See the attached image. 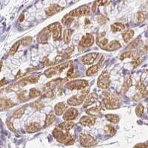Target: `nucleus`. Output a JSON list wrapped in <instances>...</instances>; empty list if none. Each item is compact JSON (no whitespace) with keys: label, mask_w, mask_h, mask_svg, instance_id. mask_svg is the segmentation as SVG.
<instances>
[{"label":"nucleus","mask_w":148,"mask_h":148,"mask_svg":"<svg viewBox=\"0 0 148 148\" xmlns=\"http://www.w3.org/2000/svg\"><path fill=\"white\" fill-rule=\"evenodd\" d=\"M98 56H99L98 53H90L82 56V62L86 65H90L94 62Z\"/></svg>","instance_id":"nucleus-15"},{"label":"nucleus","mask_w":148,"mask_h":148,"mask_svg":"<svg viewBox=\"0 0 148 148\" xmlns=\"http://www.w3.org/2000/svg\"><path fill=\"white\" fill-rule=\"evenodd\" d=\"M41 95V91L36 88H31L29 91V99H34Z\"/></svg>","instance_id":"nucleus-35"},{"label":"nucleus","mask_w":148,"mask_h":148,"mask_svg":"<svg viewBox=\"0 0 148 148\" xmlns=\"http://www.w3.org/2000/svg\"><path fill=\"white\" fill-rule=\"evenodd\" d=\"M110 29L113 32H119V31H122L125 29V25L124 24L120 23V22H116V23L113 24L110 26Z\"/></svg>","instance_id":"nucleus-28"},{"label":"nucleus","mask_w":148,"mask_h":148,"mask_svg":"<svg viewBox=\"0 0 148 148\" xmlns=\"http://www.w3.org/2000/svg\"><path fill=\"white\" fill-rule=\"evenodd\" d=\"M68 109L67 104L64 102H59L54 107V113L56 116H61L64 114L65 111Z\"/></svg>","instance_id":"nucleus-20"},{"label":"nucleus","mask_w":148,"mask_h":148,"mask_svg":"<svg viewBox=\"0 0 148 148\" xmlns=\"http://www.w3.org/2000/svg\"><path fill=\"white\" fill-rule=\"evenodd\" d=\"M136 88L138 90V92L133 97V101H138V100L147 96L148 91L147 90L146 87H145V84L142 82L141 80H139L137 82L136 85Z\"/></svg>","instance_id":"nucleus-11"},{"label":"nucleus","mask_w":148,"mask_h":148,"mask_svg":"<svg viewBox=\"0 0 148 148\" xmlns=\"http://www.w3.org/2000/svg\"><path fill=\"white\" fill-rule=\"evenodd\" d=\"M121 45L119 41L113 40V41H111L110 43H108V46L105 47L104 51H116V50H118V49L121 48Z\"/></svg>","instance_id":"nucleus-23"},{"label":"nucleus","mask_w":148,"mask_h":148,"mask_svg":"<svg viewBox=\"0 0 148 148\" xmlns=\"http://www.w3.org/2000/svg\"><path fill=\"white\" fill-rule=\"evenodd\" d=\"M143 113H144V106L142 105V104H139V105L137 106L136 109V115L138 116V117H141V116H142V114H143Z\"/></svg>","instance_id":"nucleus-42"},{"label":"nucleus","mask_w":148,"mask_h":148,"mask_svg":"<svg viewBox=\"0 0 148 148\" xmlns=\"http://www.w3.org/2000/svg\"><path fill=\"white\" fill-rule=\"evenodd\" d=\"M31 40H32V39H31V37L27 36V37H25V38H23L20 42H21V44L23 45L24 46H27L31 43Z\"/></svg>","instance_id":"nucleus-43"},{"label":"nucleus","mask_w":148,"mask_h":148,"mask_svg":"<svg viewBox=\"0 0 148 148\" xmlns=\"http://www.w3.org/2000/svg\"><path fill=\"white\" fill-rule=\"evenodd\" d=\"M79 115V111L75 108H70L65 111L63 116V119L65 121H71L75 119Z\"/></svg>","instance_id":"nucleus-13"},{"label":"nucleus","mask_w":148,"mask_h":148,"mask_svg":"<svg viewBox=\"0 0 148 148\" xmlns=\"http://www.w3.org/2000/svg\"><path fill=\"white\" fill-rule=\"evenodd\" d=\"M88 84H89V83L87 80L79 79V80H75V81L68 82L66 84V87L71 90H84V88H87Z\"/></svg>","instance_id":"nucleus-9"},{"label":"nucleus","mask_w":148,"mask_h":148,"mask_svg":"<svg viewBox=\"0 0 148 148\" xmlns=\"http://www.w3.org/2000/svg\"><path fill=\"white\" fill-rule=\"evenodd\" d=\"M145 18H146V14L144 13V12L138 11V14H137V22L138 23H141L145 20Z\"/></svg>","instance_id":"nucleus-39"},{"label":"nucleus","mask_w":148,"mask_h":148,"mask_svg":"<svg viewBox=\"0 0 148 148\" xmlns=\"http://www.w3.org/2000/svg\"><path fill=\"white\" fill-rule=\"evenodd\" d=\"M136 56V51H130L121 54V55L120 56V59H121V60H124V59H127V58H130H130H135Z\"/></svg>","instance_id":"nucleus-33"},{"label":"nucleus","mask_w":148,"mask_h":148,"mask_svg":"<svg viewBox=\"0 0 148 148\" xmlns=\"http://www.w3.org/2000/svg\"><path fill=\"white\" fill-rule=\"evenodd\" d=\"M95 38L91 34H87L86 35L83 36L78 45V50L79 51H84L86 49L90 47L92 45L94 44Z\"/></svg>","instance_id":"nucleus-4"},{"label":"nucleus","mask_w":148,"mask_h":148,"mask_svg":"<svg viewBox=\"0 0 148 148\" xmlns=\"http://www.w3.org/2000/svg\"><path fill=\"white\" fill-rule=\"evenodd\" d=\"M24 17H25V15H24V14H22V15L19 16V21H20V22H22V21L24 20Z\"/></svg>","instance_id":"nucleus-49"},{"label":"nucleus","mask_w":148,"mask_h":148,"mask_svg":"<svg viewBox=\"0 0 148 148\" xmlns=\"http://www.w3.org/2000/svg\"><path fill=\"white\" fill-rule=\"evenodd\" d=\"M88 90L82 91V92H81L80 94L74 95V96H71L67 99V104L71 106H79L85 101L86 97L88 96Z\"/></svg>","instance_id":"nucleus-6"},{"label":"nucleus","mask_w":148,"mask_h":148,"mask_svg":"<svg viewBox=\"0 0 148 148\" xmlns=\"http://www.w3.org/2000/svg\"><path fill=\"white\" fill-rule=\"evenodd\" d=\"M142 61H143V59H142V58H140V57L135 58V59L132 61V62H131L133 68H136V67H138V66L142 62Z\"/></svg>","instance_id":"nucleus-41"},{"label":"nucleus","mask_w":148,"mask_h":148,"mask_svg":"<svg viewBox=\"0 0 148 148\" xmlns=\"http://www.w3.org/2000/svg\"><path fill=\"white\" fill-rule=\"evenodd\" d=\"M55 120H56V115L53 113H49V114L47 116V117H46L45 121V127H47L52 125Z\"/></svg>","instance_id":"nucleus-31"},{"label":"nucleus","mask_w":148,"mask_h":148,"mask_svg":"<svg viewBox=\"0 0 148 148\" xmlns=\"http://www.w3.org/2000/svg\"><path fill=\"white\" fill-rule=\"evenodd\" d=\"M132 86V79L131 77H129L126 79L123 84L122 87H121V93L122 95H125L127 92L128 91V90L130 89V88Z\"/></svg>","instance_id":"nucleus-25"},{"label":"nucleus","mask_w":148,"mask_h":148,"mask_svg":"<svg viewBox=\"0 0 148 148\" xmlns=\"http://www.w3.org/2000/svg\"><path fill=\"white\" fill-rule=\"evenodd\" d=\"M25 110V108H24V107L16 110L14 113H13V115H12V117L14 119H20L23 116Z\"/></svg>","instance_id":"nucleus-34"},{"label":"nucleus","mask_w":148,"mask_h":148,"mask_svg":"<svg viewBox=\"0 0 148 148\" xmlns=\"http://www.w3.org/2000/svg\"><path fill=\"white\" fill-rule=\"evenodd\" d=\"M52 27L53 25H51L45 27L42 31H40V33L37 36V42L39 43H41V44L47 43L51 32H52Z\"/></svg>","instance_id":"nucleus-10"},{"label":"nucleus","mask_w":148,"mask_h":148,"mask_svg":"<svg viewBox=\"0 0 148 148\" xmlns=\"http://www.w3.org/2000/svg\"><path fill=\"white\" fill-rule=\"evenodd\" d=\"M141 43H142V41H141V39H135V40H133V42H132L131 43L127 46V48L128 49L135 48V47H138V46L140 44H141Z\"/></svg>","instance_id":"nucleus-38"},{"label":"nucleus","mask_w":148,"mask_h":148,"mask_svg":"<svg viewBox=\"0 0 148 148\" xmlns=\"http://www.w3.org/2000/svg\"><path fill=\"white\" fill-rule=\"evenodd\" d=\"M105 118L113 124H117L119 121V116L116 114H106Z\"/></svg>","instance_id":"nucleus-32"},{"label":"nucleus","mask_w":148,"mask_h":148,"mask_svg":"<svg viewBox=\"0 0 148 148\" xmlns=\"http://www.w3.org/2000/svg\"><path fill=\"white\" fill-rule=\"evenodd\" d=\"M14 105H15V104L10 99H1V110L8 109V108L14 107Z\"/></svg>","instance_id":"nucleus-24"},{"label":"nucleus","mask_w":148,"mask_h":148,"mask_svg":"<svg viewBox=\"0 0 148 148\" xmlns=\"http://www.w3.org/2000/svg\"><path fill=\"white\" fill-rule=\"evenodd\" d=\"M90 7L88 5H85L80 6L78 8L74 9V10H71L70 13L66 14L62 19V22L64 25L68 26L71 25V22L75 18L88 15L90 14Z\"/></svg>","instance_id":"nucleus-1"},{"label":"nucleus","mask_w":148,"mask_h":148,"mask_svg":"<svg viewBox=\"0 0 148 148\" xmlns=\"http://www.w3.org/2000/svg\"><path fill=\"white\" fill-rule=\"evenodd\" d=\"M25 93V91H22L20 93H18V96H17L18 99L20 100L21 101H27V100H28V98H26Z\"/></svg>","instance_id":"nucleus-46"},{"label":"nucleus","mask_w":148,"mask_h":148,"mask_svg":"<svg viewBox=\"0 0 148 148\" xmlns=\"http://www.w3.org/2000/svg\"><path fill=\"white\" fill-rule=\"evenodd\" d=\"M101 111H102V108L101 107L96 106L88 109L86 110V113L90 115V116H96V115L100 114L101 113Z\"/></svg>","instance_id":"nucleus-26"},{"label":"nucleus","mask_w":148,"mask_h":148,"mask_svg":"<svg viewBox=\"0 0 148 148\" xmlns=\"http://www.w3.org/2000/svg\"><path fill=\"white\" fill-rule=\"evenodd\" d=\"M110 84V74L107 71H104L101 73V74L98 78L97 85L101 89L106 90L109 88Z\"/></svg>","instance_id":"nucleus-8"},{"label":"nucleus","mask_w":148,"mask_h":148,"mask_svg":"<svg viewBox=\"0 0 148 148\" xmlns=\"http://www.w3.org/2000/svg\"><path fill=\"white\" fill-rule=\"evenodd\" d=\"M20 44H21L20 41H18V42H16L15 44L12 46L11 48L10 49V51H9V52H8L9 55H10V56L14 55V54L16 53V51H18V47H19V45H20Z\"/></svg>","instance_id":"nucleus-37"},{"label":"nucleus","mask_w":148,"mask_h":148,"mask_svg":"<svg viewBox=\"0 0 148 148\" xmlns=\"http://www.w3.org/2000/svg\"><path fill=\"white\" fill-rule=\"evenodd\" d=\"M79 141L84 147H90L96 145V141L91 135L87 133H82L79 135Z\"/></svg>","instance_id":"nucleus-7"},{"label":"nucleus","mask_w":148,"mask_h":148,"mask_svg":"<svg viewBox=\"0 0 148 148\" xmlns=\"http://www.w3.org/2000/svg\"><path fill=\"white\" fill-rule=\"evenodd\" d=\"M73 30L71 29H66L64 30V33H63V39H64V43L65 44H68L71 42V36H72Z\"/></svg>","instance_id":"nucleus-29"},{"label":"nucleus","mask_w":148,"mask_h":148,"mask_svg":"<svg viewBox=\"0 0 148 148\" xmlns=\"http://www.w3.org/2000/svg\"><path fill=\"white\" fill-rule=\"evenodd\" d=\"M75 124L73 121H64V122L62 123L59 125V127L60 129L63 130H66V131H70V130L72 129L74 127Z\"/></svg>","instance_id":"nucleus-27"},{"label":"nucleus","mask_w":148,"mask_h":148,"mask_svg":"<svg viewBox=\"0 0 148 148\" xmlns=\"http://www.w3.org/2000/svg\"><path fill=\"white\" fill-rule=\"evenodd\" d=\"M104 59V57L103 56L102 59H101V60H100L99 62L97 63V64H94V65H92L91 67H90L87 70V71H86V75H87L88 76H92V75H94L95 73H96L99 71V70L100 67H101Z\"/></svg>","instance_id":"nucleus-17"},{"label":"nucleus","mask_w":148,"mask_h":148,"mask_svg":"<svg viewBox=\"0 0 148 148\" xmlns=\"http://www.w3.org/2000/svg\"><path fill=\"white\" fill-rule=\"evenodd\" d=\"M41 128H42V126L39 123L33 122L27 125V127H26V131L28 133H34L40 130Z\"/></svg>","instance_id":"nucleus-22"},{"label":"nucleus","mask_w":148,"mask_h":148,"mask_svg":"<svg viewBox=\"0 0 148 148\" xmlns=\"http://www.w3.org/2000/svg\"><path fill=\"white\" fill-rule=\"evenodd\" d=\"M53 136L57 140L58 142L67 145V146L73 145L75 143V140L73 138L70 132L63 130L60 129L59 127H56L54 129V130L53 131Z\"/></svg>","instance_id":"nucleus-2"},{"label":"nucleus","mask_w":148,"mask_h":148,"mask_svg":"<svg viewBox=\"0 0 148 148\" xmlns=\"http://www.w3.org/2000/svg\"><path fill=\"white\" fill-rule=\"evenodd\" d=\"M32 106L34 107L36 110H41L42 108H44V104H43V103H42L40 100H37V101H34V102L33 103Z\"/></svg>","instance_id":"nucleus-40"},{"label":"nucleus","mask_w":148,"mask_h":148,"mask_svg":"<svg viewBox=\"0 0 148 148\" xmlns=\"http://www.w3.org/2000/svg\"><path fill=\"white\" fill-rule=\"evenodd\" d=\"M6 125H7L8 127L9 128V130H10V131L14 132V133H16V129H15V128H14V125H13V123H12L11 121H10V120L8 119L7 121H6Z\"/></svg>","instance_id":"nucleus-47"},{"label":"nucleus","mask_w":148,"mask_h":148,"mask_svg":"<svg viewBox=\"0 0 148 148\" xmlns=\"http://www.w3.org/2000/svg\"><path fill=\"white\" fill-rule=\"evenodd\" d=\"M71 64H72V62L70 61V62H67L61 64L59 65L56 66V67H51V68L46 70L44 72V74L46 76V77L51 78L53 76H56V75H57V74L60 73L63 70L68 67L69 66H71Z\"/></svg>","instance_id":"nucleus-5"},{"label":"nucleus","mask_w":148,"mask_h":148,"mask_svg":"<svg viewBox=\"0 0 148 148\" xmlns=\"http://www.w3.org/2000/svg\"><path fill=\"white\" fill-rule=\"evenodd\" d=\"M52 34H53V39L55 42L59 41L61 39L62 37V25L59 22H55L52 24Z\"/></svg>","instance_id":"nucleus-14"},{"label":"nucleus","mask_w":148,"mask_h":148,"mask_svg":"<svg viewBox=\"0 0 148 148\" xmlns=\"http://www.w3.org/2000/svg\"><path fill=\"white\" fill-rule=\"evenodd\" d=\"M148 147V144L147 143H139L137 144L133 148H147Z\"/></svg>","instance_id":"nucleus-48"},{"label":"nucleus","mask_w":148,"mask_h":148,"mask_svg":"<svg viewBox=\"0 0 148 148\" xmlns=\"http://www.w3.org/2000/svg\"><path fill=\"white\" fill-rule=\"evenodd\" d=\"M96 118L95 117H92V116H83L80 119V124L83 126L85 127H91L92 125H94L95 123H96Z\"/></svg>","instance_id":"nucleus-18"},{"label":"nucleus","mask_w":148,"mask_h":148,"mask_svg":"<svg viewBox=\"0 0 148 148\" xmlns=\"http://www.w3.org/2000/svg\"><path fill=\"white\" fill-rule=\"evenodd\" d=\"M134 36V30H127L126 31L123 33L122 34V38L123 40L125 41V42L127 43L130 39L133 38V36Z\"/></svg>","instance_id":"nucleus-30"},{"label":"nucleus","mask_w":148,"mask_h":148,"mask_svg":"<svg viewBox=\"0 0 148 148\" xmlns=\"http://www.w3.org/2000/svg\"><path fill=\"white\" fill-rule=\"evenodd\" d=\"M75 76H76V73L74 71L73 67H71L67 73V79H72V78H75Z\"/></svg>","instance_id":"nucleus-45"},{"label":"nucleus","mask_w":148,"mask_h":148,"mask_svg":"<svg viewBox=\"0 0 148 148\" xmlns=\"http://www.w3.org/2000/svg\"><path fill=\"white\" fill-rule=\"evenodd\" d=\"M104 35H105V33L104 32L103 33V34H100V35H98L97 36H96V44H97V45L99 46L100 48L102 49V50H104L105 47H106L108 45V39L105 38Z\"/></svg>","instance_id":"nucleus-16"},{"label":"nucleus","mask_w":148,"mask_h":148,"mask_svg":"<svg viewBox=\"0 0 148 148\" xmlns=\"http://www.w3.org/2000/svg\"><path fill=\"white\" fill-rule=\"evenodd\" d=\"M103 104L104 108L108 110H115L119 108L120 101L116 95L110 94L108 92H104Z\"/></svg>","instance_id":"nucleus-3"},{"label":"nucleus","mask_w":148,"mask_h":148,"mask_svg":"<svg viewBox=\"0 0 148 148\" xmlns=\"http://www.w3.org/2000/svg\"><path fill=\"white\" fill-rule=\"evenodd\" d=\"M39 76H37V75H33V76H27V77L23 78L22 79H21L20 81L18 82L16 84L18 86V89L21 88H23L25 86H26L28 84H34V83H36L37 82L39 81Z\"/></svg>","instance_id":"nucleus-12"},{"label":"nucleus","mask_w":148,"mask_h":148,"mask_svg":"<svg viewBox=\"0 0 148 148\" xmlns=\"http://www.w3.org/2000/svg\"><path fill=\"white\" fill-rule=\"evenodd\" d=\"M104 130H105L107 134H108L109 136H114V135L116 134V132L114 127H113V125H107V126H105V127H104Z\"/></svg>","instance_id":"nucleus-36"},{"label":"nucleus","mask_w":148,"mask_h":148,"mask_svg":"<svg viewBox=\"0 0 148 148\" xmlns=\"http://www.w3.org/2000/svg\"><path fill=\"white\" fill-rule=\"evenodd\" d=\"M63 9H64V8L61 7L60 5H56V4L55 5H52L45 10L46 14H47L48 16H51L54 15V14H57V13L60 12L61 10H62Z\"/></svg>","instance_id":"nucleus-21"},{"label":"nucleus","mask_w":148,"mask_h":148,"mask_svg":"<svg viewBox=\"0 0 148 148\" xmlns=\"http://www.w3.org/2000/svg\"><path fill=\"white\" fill-rule=\"evenodd\" d=\"M97 100L98 95L96 94V92H91L90 94H88L84 103V108H87V107L90 106L92 104H94L95 102H96Z\"/></svg>","instance_id":"nucleus-19"},{"label":"nucleus","mask_w":148,"mask_h":148,"mask_svg":"<svg viewBox=\"0 0 148 148\" xmlns=\"http://www.w3.org/2000/svg\"><path fill=\"white\" fill-rule=\"evenodd\" d=\"M147 73H148V70H147Z\"/></svg>","instance_id":"nucleus-50"},{"label":"nucleus","mask_w":148,"mask_h":148,"mask_svg":"<svg viewBox=\"0 0 148 148\" xmlns=\"http://www.w3.org/2000/svg\"><path fill=\"white\" fill-rule=\"evenodd\" d=\"M97 21L99 25H104V24L108 22V18H107L106 16H104L101 15L97 18Z\"/></svg>","instance_id":"nucleus-44"}]
</instances>
